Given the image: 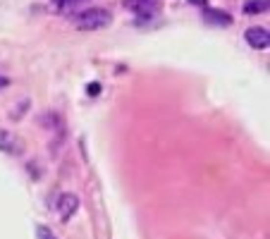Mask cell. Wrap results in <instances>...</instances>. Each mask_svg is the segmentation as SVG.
I'll list each match as a JSON object with an SVG mask.
<instances>
[{
	"label": "cell",
	"mask_w": 270,
	"mask_h": 239,
	"mask_svg": "<svg viewBox=\"0 0 270 239\" xmlns=\"http://www.w3.org/2000/svg\"><path fill=\"white\" fill-rule=\"evenodd\" d=\"M74 27L81 29V31H96V29H103L112 22V15H110L106 7H89V10H81L79 15H74Z\"/></svg>",
	"instance_id": "cell-1"
},
{
	"label": "cell",
	"mask_w": 270,
	"mask_h": 239,
	"mask_svg": "<svg viewBox=\"0 0 270 239\" xmlns=\"http://www.w3.org/2000/svg\"><path fill=\"white\" fill-rule=\"evenodd\" d=\"M125 5L134 12V15H141V17H151L156 12H161V0H125Z\"/></svg>",
	"instance_id": "cell-3"
},
{
	"label": "cell",
	"mask_w": 270,
	"mask_h": 239,
	"mask_svg": "<svg viewBox=\"0 0 270 239\" xmlns=\"http://www.w3.org/2000/svg\"><path fill=\"white\" fill-rule=\"evenodd\" d=\"M36 237L38 239H57L53 232H51L48 227H43V225H38V227H36Z\"/></svg>",
	"instance_id": "cell-8"
},
{
	"label": "cell",
	"mask_w": 270,
	"mask_h": 239,
	"mask_svg": "<svg viewBox=\"0 0 270 239\" xmlns=\"http://www.w3.org/2000/svg\"><path fill=\"white\" fill-rule=\"evenodd\" d=\"M189 2H194V5H206V0H189Z\"/></svg>",
	"instance_id": "cell-11"
},
{
	"label": "cell",
	"mask_w": 270,
	"mask_h": 239,
	"mask_svg": "<svg viewBox=\"0 0 270 239\" xmlns=\"http://www.w3.org/2000/svg\"><path fill=\"white\" fill-rule=\"evenodd\" d=\"M0 151L2 153H10V156H19L24 146H22V139L15 136L12 132H0Z\"/></svg>",
	"instance_id": "cell-5"
},
{
	"label": "cell",
	"mask_w": 270,
	"mask_h": 239,
	"mask_svg": "<svg viewBox=\"0 0 270 239\" xmlns=\"http://www.w3.org/2000/svg\"><path fill=\"white\" fill-rule=\"evenodd\" d=\"M270 0H244V15H263L268 12Z\"/></svg>",
	"instance_id": "cell-7"
},
{
	"label": "cell",
	"mask_w": 270,
	"mask_h": 239,
	"mask_svg": "<svg viewBox=\"0 0 270 239\" xmlns=\"http://www.w3.org/2000/svg\"><path fill=\"white\" fill-rule=\"evenodd\" d=\"M246 41H249V46H253V48L266 51L270 46V31L266 27H251V29H246Z\"/></svg>",
	"instance_id": "cell-4"
},
{
	"label": "cell",
	"mask_w": 270,
	"mask_h": 239,
	"mask_svg": "<svg viewBox=\"0 0 270 239\" xmlns=\"http://www.w3.org/2000/svg\"><path fill=\"white\" fill-rule=\"evenodd\" d=\"M57 7H62V10H70L74 5H79V2H84V0H53Z\"/></svg>",
	"instance_id": "cell-9"
},
{
	"label": "cell",
	"mask_w": 270,
	"mask_h": 239,
	"mask_svg": "<svg viewBox=\"0 0 270 239\" xmlns=\"http://www.w3.org/2000/svg\"><path fill=\"white\" fill-rule=\"evenodd\" d=\"M55 208H57L60 220L67 222L74 213H77V208H79V196H77V194H62V196L57 199V203H55Z\"/></svg>",
	"instance_id": "cell-2"
},
{
	"label": "cell",
	"mask_w": 270,
	"mask_h": 239,
	"mask_svg": "<svg viewBox=\"0 0 270 239\" xmlns=\"http://www.w3.org/2000/svg\"><path fill=\"white\" fill-rule=\"evenodd\" d=\"M98 89H101V84H89V96H96Z\"/></svg>",
	"instance_id": "cell-10"
},
{
	"label": "cell",
	"mask_w": 270,
	"mask_h": 239,
	"mask_svg": "<svg viewBox=\"0 0 270 239\" xmlns=\"http://www.w3.org/2000/svg\"><path fill=\"white\" fill-rule=\"evenodd\" d=\"M203 19H206L208 24H217V27L232 24V17H230L227 12H222V10H206V12H203Z\"/></svg>",
	"instance_id": "cell-6"
},
{
	"label": "cell",
	"mask_w": 270,
	"mask_h": 239,
	"mask_svg": "<svg viewBox=\"0 0 270 239\" xmlns=\"http://www.w3.org/2000/svg\"><path fill=\"white\" fill-rule=\"evenodd\" d=\"M0 86H7V79H0Z\"/></svg>",
	"instance_id": "cell-12"
}]
</instances>
